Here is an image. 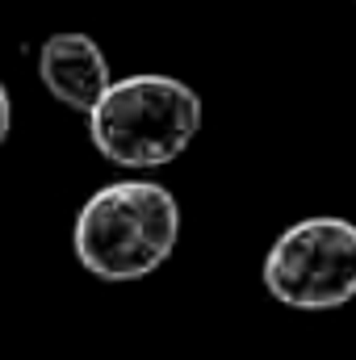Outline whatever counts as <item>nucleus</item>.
I'll return each mask as SVG.
<instances>
[{"mask_svg":"<svg viewBox=\"0 0 356 360\" xmlns=\"http://www.w3.org/2000/svg\"><path fill=\"white\" fill-rule=\"evenodd\" d=\"M8 126H13V101H8V89L0 84V147L8 139Z\"/></svg>","mask_w":356,"mask_h":360,"instance_id":"nucleus-5","label":"nucleus"},{"mask_svg":"<svg viewBox=\"0 0 356 360\" xmlns=\"http://www.w3.org/2000/svg\"><path fill=\"white\" fill-rule=\"evenodd\" d=\"M38 80L46 84V92L59 105H68L76 113H89L101 101V92L109 89L113 76H109L105 51L92 42L89 34L63 30V34H51L38 46Z\"/></svg>","mask_w":356,"mask_h":360,"instance_id":"nucleus-4","label":"nucleus"},{"mask_svg":"<svg viewBox=\"0 0 356 360\" xmlns=\"http://www.w3.org/2000/svg\"><path fill=\"white\" fill-rule=\"evenodd\" d=\"M201 130V96L177 76L143 72L109 80L89 109L92 147L117 168H164Z\"/></svg>","mask_w":356,"mask_h":360,"instance_id":"nucleus-2","label":"nucleus"},{"mask_svg":"<svg viewBox=\"0 0 356 360\" xmlns=\"http://www.w3.org/2000/svg\"><path fill=\"white\" fill-rule=\"evenodd\" d=\"M180 239V205L155 180H113L76 214V260L101 281H139L155 272Z\"/></svg>","mask_w":356,"mask_h":360,"instance_id":"nucleus-1","label":"nucleus"},{"mask_svg":"<svg viewBox=\"0 0 356 360\" xmlns=\"http://www.w3.org/2000/svg\"><path fill=\"white\" fill-rule=\"evenodd\" d=\"M265 289L289 310H336L356 297V222L302 218L285 226L265 256Z\"/></svg>","mask_w":356,"mask_h":360,"instance_id":"nucleus-3","label":"nucleus"}]
</instances>
